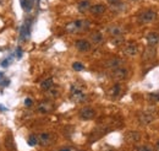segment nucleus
<instances>
[{
  "mask_svg": "<svg viewBox=\"0 0 159 151\" xmlns=\"http://www.w3.org/2000/svg\"><path fill=\"white\" fill-rule=\"evenodd\" d=\"M89 25L91 23H89L88 20H76V21H72V22L68 23L65 26V29H66V32H69V33H77V32L88 29Z\"/></svg>",
  "mask_w": 159,
  "mask_h": 151,
  "instance_id": "obj_1",
  "label": "nucleus"
},
{
  "mask_svg": "<svg viewBox=\"0 0 159 151\" xmlns=\"http://www.w3.org/2000/svg\"><path fill=\"white\" fill-rule=\"evenodd\" d=\"M157 19V12L154 10H146L138 16V21L141 23H151Z\"/></svg>",
  "mask_w": 159,
  "mask_h": 151,
  "instance_id": "obj_2",
  "label": "nucleus"
},
{
  "mask_svg": "<svg viewBox=\"0 0 159 151\" xmlns=\"http://www.w3.org/2000/svg\"><path fill=\"white\" fill-rule=\"evenodd\" d=\"M71 100L76 103H81V102H84L86 101V95L81 91L80 88H76V87H71Z\"/></svg>",
  "mask_w": 159,
  "mask_h": 151,
  "instance_id": "obj_3",
  "label": "nucleus"
},
{
  "mask_svg": "<svg viewBox=\"0 0 159 151\" xmlns=\"http://www.w3.org/2000/svg\"><path fill=\"white\" fill-rule=\"evenodd\" d=\"M154 120V114L152 112H142L138 114V122L141 125H148Z\"/></svg>",
  "mask_w": 159,
  "mask_h": 151,
  "instance_id": "obj_4",
  "label": "nucleus"
},
{
  "mask_svg": "<svg viewBox=\"0 0 159 151\" xmlns=\"http://www.w3.org/2000/svg\"><path fill=\"white\" fill-rule=\"evenodd\" d=\"M95 115V111L91 107H84L80 111V118L83 119V120H89V119H93Z\"/></svg>",
  "mask_w": 159,
  "mask_h": 151,
  "instance_id": "obj_5",
  "label": "nucleus"
},
{
  "mask_svg": "<svg viewBox=\"0 0 159 151\" xmlns=\"http://www.w3.org/2000/svg\"><path fill=\"white\" fill-rule=\"evenodd\" d=\"M124 53H125L126 55H129V57H135V55H137V53H138V47H137V44H135V43L126 44V46L124 47Z\"/></svg>",
  "mask_w": 159,
  "mask_h": 151,
  "instance_id": "obj_6",
  "label": "nucleus"
},
{
  "mask_svg": "<svg viewBox=\"0 0 159 151\" xmlns=\"http://www.w3.org/2000/svg\"><path fill=\"white\" fill-rule=\"evenodd\" d=\"M126 76H127V70L125 68L119 67V68L114 69V71H113V77L118 81H121V80L126 79Z\"/></svg>",
  "mask_w": 159,
  "mask_h": 151,
  "instance_id": "obj_7",
  "label": "nucleus"
},
{
  "mask_svg": "<svg viewBox=\"0 0 159 151\" xmlns=\"http://www.w3.org/2000/svg\"><path fill=\"white\" fill-rule=\"evenodd\" d=\"M75 47L78 52H88L91 49V43L86 39H78V41H76Z\"/></svg>",
  "mask_w": 159,
  "mask_h": 151,
  "instance_id": "obj_8",
  "label": "nucleus"
},
{
  "mask_svg": "<svg viewBox=\"0 0 159 151\" xmlns=\"http://www.w3.org/2000/svg\"><path fill=\"white\" fill-rule=\"evenodd\" d=\"M147 42L151 47H155L159 43V33L157 32H151L147 35Z\"/></svg>",
  "mask_w": 159,
  "mask_h": 151,
  "instance_id": "obj_9",
  "label": "nucleus"
},
{
  "mask_svg": "<svg viewBox=\"0 0 159 151\" xmlns=\"http://www.w3.org/2000/svg\"><path fill=\"white\" fill-rule=\"evenodd\" d=\"M89 11H91V14H93V15H95V16H98V15H102V14L105 12V6H104L103 4H97V5L91 6Z\"/></svg>",
  "mask_w": 159,
  "mask_h": 151,
  "instance_id": "obj_10",
  "label": "nucleus"
},
{
  "mask_svg": "<svg viewBox=\"0 0 159 151\" xmlns=\"http://www.w3.org/2000/svg\"><path fill=\"white\" fill-rule=\"evenodd\" d=\"M51 109H53V103L49 101H44V102L39 103V106H38V112H41V113H49Z\"/></svg>",
  "mask_w": 159,
  "mask_h": 151,
  "instance_id": "obj_11",
  "label": "nucleus"
},
{
  "mask_svg": "<svg viewBox=\"0 0 159 151\" xmlns=\"http://www.w3.org/2000/svg\"><path fill=\"white\" fill-rule=\"evenodd\" d=\"M38 142L41 144V145H48V144H50V141H51V136H50V134H48V133H42V134H39L38 136Z\"/></svg>",
  "mask_w": 159,
  "mask_h": 151,
  "instance_id": "obj_12",
  "label": "nucleus"
},
{
  "mask_svg": "<svg viewBox=\"0 0 159 151\" xmlns=\"http://www.w3.org/2000/svg\"><path fill=\"white\" fill-rule=\"evenodd\" d=\"M89 9H91V2L89 0H82V2H80L78 5H77V10L80 12H86Z\"/></svg>",
  "mask_w": 159,
  "mask_h": 151,
  "instance_id": "obj_13",
  "label": "nucleus"
},
{
  "mask_svg": "<svg viewBox=\"0 0 159 151\" xmlns=\"http://www.w3.org/2000/svg\"><path fill=\"white\" fill-rule=\"evenodd\" d=\"M108 32L113 36V37H119L122 32H124V29L120 27V26H111L108 28Z\"/></svg>",
  "mask_w": 159,
  "mask_h": 151,
  "instance_id": "obj_14",
  "label": "nucleus"
},
{
  "mask_svg": "<svg viewBox=\"0 0 159 151\" xmlns=\"http://www.w3.org/2000/svg\"><path fill=\"white\" fill-rule=\"evenodd\" d=\"M140 139H141V134L137 132H130L126 135V140H129L131 142H137Z\"/></svg>",
  "mask_w": 159,
  "mask_h": 151,
  "instance_id": "obj_15",
  "label": "nucleus"
},
{
  "mask_svg": "<svg viewBox=\"0 0 159 151\" xmlns=\"http://www.w3.org/2000/svg\"><path fill=\"white\" fill-rule=\"evenodd\" d=\"M155 57V49L154 47H151V48H147L143 53V59L146 60H151V59H154Z\"/></svg>",
  "mask_w": 159,
  "mask_h": 151,
  "instance_id": "obj_16",
  "label": "nucleus"
},
{
  "mask_svg": "<svg viewBox=\"0 0 159 151\" xmlns=\"http://www.w3.org/2000/svg\"><path fill=\"white\" fill-rule=\"evenodd\" d=\"M91 41H92V43H94V44L102 43V42H103V36H102V33H101V32H93V33L91 35Z\"/></svg>",
  "mask_w": 159,
  "mask_h": 151,
  "instance_id": "obj_17",
  "label": "nucleus"
},
{
  "mask_svg": "<svg viewBox=\"0 0 159 151\" xmlns=\"http://www.w3.org/2000/svg\"><path fill=\"white\" fill-rule=\"evenodd\" d=\"M120 65H121V60L119 58H113V59H110L109 62L107 63V67L110 68V69H116Z\"/></svg>",
  "mask_w": 159,
  "mask_h": 151,
  "instance_id": "obj_18",
  "label": "nucleus"
},
{
  "mask_svg": "<svg viewBox=\"0 0 159 151\" xmlns=\"http://www.w3.org/2000/svg\"><path fill=\"white\" fill-rule=\"evenodd\" d=\"M53 85H54V81H53L51 77H49V79H45V80L41 84V88L44 90V91H47V90H49V88L53 87Z\"/></svg>",
  "mask_w": 159,
  "mask_h": 151,
  "instance_id": "obj_19",
  "label": "nucleus"
},
{
  "mask_svg": "<svg viewBox=\"0 0 159 151\" xmlns=\"http://www.w3.org/2000/svg\"><path fill=\"white\" fill-rule=\"evenodd\" d=\"M120 92H121V86H120L119 84H116V85H114V86L110 88L109 95H110L111 97H118V96L120 95Z\"/></svg>",
  "mask_w": 159,
  "mask_h": 151,
  "instance_id": "obj_20",
  "label": "nucleus"
},
{
  "mask_svg": "<svg viewBox=\"0 0 159 151\" xmlns=\"http://www.w3.org/2000/svg\"><path fill=\"white\" fill-rule=\"evenodd\" d=\"M5 146L10 150V151H15V144H14V139L11 138V135H8L5 139Z\"/></svg>",
  "mask_w": 159,
  "mask_h": 151,
  "instance_id": "obj_21",
  "label": "nucleus"
},
{
  "mask_svg": "<svg viewBox=\"0 0 159 151\" xmlns=\"http://www.w3.org/2000/svg\"><path fill=\"white\" fill-rule=\"evenodd\" d=\"M20 3H21V6L23 8V10H26V11H29V10H31L32 3L29 2V0H20Z\"/></svg>",
  "mask_w": 159,
  "mask_h": 151,
  "instance_id": "obj_22",
  "label": "nucleus"
},
{
  "mask_svg": "<svg viewBox=\"0 0 159 151\" xmlns=\"http://www.w3.org/2000/svg\"><path fill=\"white\" fill-rule=\"evenodd\" d=\"M148 100H149V102H152V103H157V102H159V92L149 94V95H148Z\"/></svg>",
  "mask_w": 159,
  "mask_h": 151,
  "instance_id": "obj_23",
  "label": "nucleus"
},
{
  "mask_svg": "<svg viewBox=\"0 0 159 151\" xmlns=\"http://www.w3.org/2000/svg\"><path fill=\"white\" fill-rule=\"evenodd\" d=\"M58 94H59V92H58V90H56V88H53V87H51V88L47 90V95L50 96V97H56Z\"/></svg>",
  "mask_w": 159,
  "mask_h": 151,
  "instance_id": "obj_24",
  "label": "nucleus"
},
{
  "mask_svg": "<svg viewBox=\"0 0 159 151\" xmlns=\"http://www.w3.org/2000/svg\"><path fill=\"white\" fill-rule=\"evenodd\" d=\"M37 142H38V138H37L36 135H31V136L28 138V144H29L31 146L37 145Z\"/></svg>",
  "mask_w": 159,
  "mask_h": 151,
  "instance_id": "obj_25",
  "label": "nucleus"
},
{
  "mask_svg": "<svg viewBox=\"0 0 159 151\" xmlns=\"http://www.w3.org/2000/svg\"><path fill=\"white\" fill-rule=\"evenodd\" d=\"M72 68H74V70H76V71H81V70L84 69L83 64H81V63H78V62L74 63V64H72Z\"/></svg>",
  "mask_w": 159,
  "mask_h": 151,
  "instance_id": "obj_26",
  "label": "nucleus"
},
{
  "mask_svg": "<svg viewBox=\"0 0 159 151\" xmlns=\"http://www.w3.org/2000/svg\"><path fill=\"white\" fill-rule=\"evenodd\" d=\"M108 3L110 5H119L121 3V0H108Z\"/></svg>",
  "mask_w": 159,
  "mask_h": 151,
  "instance_id": "obj_27",
  "label": "nucleus"
},
{
  "mask_svg": "<svg viewBox=\"0 0 159 151\" xmlns=\"http://www.w3.org/2000/svg\"><path fill=\"white\" fill-rule=\"evenodd\" d=\"M138 151H151V150L147 146H141V147H138Z\"/></svg>",
  "mask_w": 159,
  "mask_h": 151,
  "instance_id": "obj_28",
  "label": "nucleus"
},
{
  "mask_svg": "<svg viewBox=\"0 0 159 151\" xmlns=\"http://www.w3.org/2000/svg\"><path fill=\"white\" fill-rule=\"evenodd\" d=\"M25 103H26V106H31V105H32V100H29V98H27V100L25 101Z\"/></svg>",
  "mask_w": 159,
  "mask_h": 151,
  "instance_id": "obj_29",
  "label": "nucleus"
},
{
  "mask_svg": "<svg viewBox=\"0 0 159 151\" xmlns=\"http://www.w3.org/2000/svg\"><path fill=\"white\" fill-rule=\"evenodd\" d=\"M155 151H159V140H158L157 144H155Z\"/></svg>",
  "mask_w": 159,
  "mask_h": 151,
  "instance_id": "obj_30",
  "label": "nucleus"
},
{
  "mask_svg": "<svg viewBox=\"0 0 159 151\" xmlns=\"http://www.w3.org/2000/svg\"><path fill=\"white\" fill-rule=\"evenodd\" d=\"M131 2H137V0H131Z\"/></svg>",
  "mask_w": 159,
  "mask_h": 151,
  "instance_id": "obj_31",
  "label": "nucleus"
}]
</instances>
